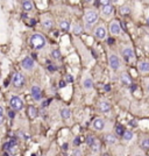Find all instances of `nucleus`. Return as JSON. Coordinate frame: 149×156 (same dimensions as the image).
Masks as SVG:
<instances>
[{
    "label": "nucleus",
    "instance_id": "obj_1",
    "mask_svg": "<svg viewBox=\"0 0 149 156\" xmlns=\"http://www.w3.org/2000/svg\"><path fill=\"white\" fill-rule=\"evenodd\" d=\"M30 44H32V47L34 49L40 50V49H42L46 46V38L42 34H40V33L33 34L32 38H30Z\"/></svg>",
    "mask_w": 149,
    "mask_h": 156
},
{
    "label": "nucleus",
    "instance_id": "obj_2",
    "mask_svg": "<svg viewBox=\"0 0 149 156\" xmlns=\"http://www.w3.org/2000/svg\"><path fill=\"white\" fill-rule=\"evenodd\" d=\"M84 21L86 22V25L89 26H93L97 21H98V13L93 9H89L86 11L85 15H84Z\"/></svg>",
    "mask_w": 149,
    "mask_h": 156
},
{
    "label": "nucleus",
    "instance_id": "obj_3",
    "mask_svg": "<svg viewBox=\"0 0 149 156\" xmlns=\"http://www.w3.org/2000/svg\"><path fill=\"white\" fill-rule=\"evenodd\" d=\"M9 104H11V107L14 111H20L23 107V100L20 97H18V96H13V97L11 98Z\"/></svg>",
    "mask_w": 149,
    "mask_h": 156
},
{
    "label": "nucleus",
    "instance_id": "obj_4",
    "mask_svg": "<svg viewBox=\"0 0 149 156\" xmlns=\"http://www.w3.org/2000/svg\"><path fill=\"white\" fill-rule=\"evenodd\" d=\"M21 65L26 71H32L35 66V62L32 57H25L21 62Z\"/></svg>",
    "mask_w": 149,
    "mask_h": 156
},
{
    "label": "nucleus",
    "instance_id": "obj_5",
    "mask_svg": "<svg viewBox=\"0 0 149 156\" xmlns=\"http://www.w3.org/2000/svg\"><path fill=\"white\" fill-rule=\"evenodd\" d=\"M108 63H110V66H111L112 70H119L120 68V59L116 55L112 54L108 57Z\"/></svg>",
    "mask_w": 149,
    "mask_h": 156
},
{
    "label": "nucleus",
    "instance_id": "obj_6",
    "mask_svg": "<svg viewBox=\"0 0 149 156\" xmlns=\"http://www.w3.org/2000/svg\"><path fill=\"white\" fill-rule=\"evenodd\" d=\"M106 28L104 26H98L95 29H94V35L95 38L99 40H104L106 39Z\"/></svg>",
    "mask_w": 149,
    "mask_h": 156
},
{
    "label": "nucleus",
    "instance_id": "obj_7",
    "mask_svg": "<svg viewBox=\"0 0 149 156\" xmlns=\"http://www.w3.org/2000/svg\"><path fill=\"white\" fill-rule=\"evenodd\" d=\"M110 32L112 35H119L121 33V27L118 21H112L110 23Z\"/></svg>",
    "mask_w": 149,
    "mask_h": 156
},
{
    "label": "nucleus",
    "instance_id": "obj_8",
    "mask_svg": "<svg viewBox=\"0 0 149 156\" xmlns=\"http://www.w3.org/2000/svg\"><path fill=\"white\" fill-rule=\"evenodd\" d=\"M23 84H25V77H23V75L20 74V72L15 74L14 77H13V85L15 87H21Z\"/></svg>",
    "mask_w": 149,
    "mask_h": 156
},
{
    "label": "nucleus",
    "instance_id": "obj_9",
    "mask_svg": "<svg viewBox=\"0 0 149 156\" xmlns=\"http://www.w3.org/2000/svg\"><path fill=\"white\" fill-rule=\"evenodd\" d=\"M92 126L95 131H103V129L105 128V121H104V119H101V118H95V119L93 120Z\"/></svg>",
    "mask_w": 149,
    "mask_h": 156
},
{
    "label": "nucleus",
    "instance_id": "obj_10",
    "mask_svg": "<svg viewBox=\"0 0 149 156\" xmlns=\"http://www.w3.org/2000/svg\"><path fill=\"white\" fill-rule=\"evenodd\" d=\"M41 96H42V91H41V87L38 85H34L32 87V97L34 100H41Z\"/></svg>",
    "mask_w": 149,
    "mask_h": 156
},
{
    "label": "nucleus",
    "instance_id": "obj_11",
    "mask_svg": "<svg viewBox=\"0 0 149 156\" xmlns=\"http://www.w3.org/2000/svg\"><path fill=\"white\" fill-rule=\"evenodd\" d=\"M122 56H124L125 61H127V62L132 61V59L134 58V51H133V49L129 48V47L125 48V49L122 50Z\"/></svg>",
    "mask_w": 149,
    "mask_h": 156
},
{
    "label": "nucleus",
    "instance_id": "obj_12",
    "mask_svg": "<svg viewBox=\"0 0 149 156\" xmlns=\"http://www.w3.org/2000/svg\"><path fill=\"white\" fill-rule=\"evenodd\" d=\"M99 108H100L101 112L107 113V112L111 111V104H110L108 101H106V100H103V101H100V104H99Z\"/></svg>",
    "mask_w": 149,
    "mask_h": 156
},
{
    "label": "nucleus",
    "instance_id": "obj_13",
    "mask_svg": "<svg viewBox=\"0 0 149 156\" xmlns=\"http://www.w3.org/2000/svg\"><path fill=\"white\" fill-rule=\"evenodd\" d=\"M139 70L142 74H148L149 72V62L148 61H142L139 63Z\"/></svg>",
    "mask_w": 149,
    "mask_h": 156
},
{
    "label": "nucleus",
    "instance_id": "obj_14",
    "mask_svg": "<svg viewBox=\"0 0 149 156\" xmlns=\"http://www.w3.org/2000/svg\"><path fill=\"white\" fill-rule=\"evenodd\" d=\"M101 14H103L104 17H110V15L113 14V7L111 6V4H110V5H106V6H103Z\"/></svg>",
    "mask_w": 149,
    "mask_h": 156
},
{
    "label": "nucleus",
    "instance_id": "obj_15",
    "mask_svg": "<svg viewBox=\"0 0 149 156\" xmlns=\"http://www.w3.org/2000/svg\"><path fill=\"white\" fill-rule=\"evenodd\" d=\"M83 87L85 90H91L93 87V82L90 77H86L84 80H83Z\"/></svg>",
    "mask_w": 149,
    "mask_h": 156
},
{
    "label": "nucleus",
    "instance_id": "obj_16",
    "mask_svg": "<svg viewBox=\"0 0 149 156\" xmlns=\"http://www.w3.org/2000/svg\"><path fill=\"white\" fill-rule=\"evenodd\" d=\"M120 80H121V83H122L124 85H126V86H130V85H132V79H130V77L127 74H122L121 77H120Z\"/></svg>",
    "mask_w": 149,
    "mask_h": 156
},
{
    "label": "nucleus",
    "instance_id": "obj_17",
    "mask_svg": "<svg viewBox=\"0 0 149 156\" xmlns=\"http://www.w3.org/2000/svg\"><path fill=\"white\" fill-rule=\"evenodd\" d=\"M22 7L26 12H30L33 9V2L32 0H23L22 1Z\"/></svg>",
    "mask_w": 149,
    "mask_h": 156
},
{
    "label": "nucleus",
    "instance_id": "obj_18",
    "mask_svg": "<svg viewBox=\"0 0 149 156\" xmlns=\"http://www.w3.org/2000/svg\"><path fill=\"white\" fill-rule=\"evenodd\" d=\"M71 32H72V34H74V35H78V34H80L82 33V26L80 25H78V23H74L72 26H71Z\"/></svg>",
    "mask_w": 149,
    "mask_h": 156
},
{
    "label": "nucleus",
    "instance_id": "obj_19",
    "mask_svg": "<svg viewBox=\"0 0 149 156\" xmlns=\"http://www.w3.org/2000/svg\"><path fill=\"white\" fill-rule=\"evenodd\" d=\"M42 26L44 29H51L53 28V21L49 18H46V19L42 20Z\"/></svg>",
    "mask_w": 149,
    "mask_h": 156
},
{
    "label": "nucleus",
    "instance_id": "obj_20",
    "mask_svg": "<svg viewBox=\"0 0 149 156\" xmlns=\"http://www.w3.org/2000/svg\"><path fill=\"white\" fill-rule=\"evenodd\" d=\"M61 117L62 119H69V118L71 117V112H70V110L68 108V107H64V108H62L61 110Z\"/></svg>",
    "mask_w": 149,
    "mask_h": 156
},
{
    "label": "nucleus",
    "instance_id": "obj_21",
    "mask_svg": "<svg viewBox=\"0 0 149 156\" xmlns=\"http://www.w3.org/2000/svg\"><path fill=\"white\" fill-rule=\"evenodd\" d=\"M105 141L110 144H114V143H116V136L114 134H106L105 135Z\"/></svg>",
    "mask_w": 149,
    "mask_h": 156
},
{
    "label": "nucleus",
    "instance_id": "obj_22",
    "mask_svg": "<svg viewBox=\"0 0 149 156\" xmlns=\"http://www.w3.org/2000/svg\"><path fill=\"white\" fill-rule=\"evenodd\" d=\"M59 27H61L62 30H69L70 29V23H69L68 20H62L59 22Z\"/></svg>",
    "mask_w": 149,
    "mask_h": 156
},
{
    "label": "nucleus",
    "instance_id": "obj_23",
    "mask_svg": "<svg viewBox=\"0 0 149 156\" xmlns=\"http://www.w3.org/2000/svg\"><path fill=\"white\" fill-rule=\"evenodd\" d=\"M28 114L32 119H35L37 117V110L34 106H29L28 107Z\"/></svg>",
    "mask_w": 149,
    "mask_h": 156
},
{
    "label": "nucleus",
    "instance_id": "obj_24",
    "mask_svg": "<svg viewBox=\"0 0 149 156\" xmlns=\"http://www.w3.org/2000/svg\"><path fill=\"white\" fill-rule=\"evenodd\" d=\"M133 136H134V134H133V132H130V131H125L124 134H122V137H124L125 141H130V140L133 139Z\"/></svg>",
    "mask_w": 149,
    "mask_h": 156
},
{
    "label": "nucleus",
    "instance_id": "obj_25",
    "mask_svg": "<svg viewBox=\"0 0 149 156\" xmlns=\"http://www.w3.org/2000/svg\"><path fill=\"white\" fill-rule=\"evenodd\" d=\"M91 149H92L93 153H99V150H100V142L98 140H95L93 142V144L91 146Z\"/></svg>",
    "mask_w": 149,
    "mask_h": 156
},
{
    "label": "nucleus",
    "instance_id": "obj_26",
    "mask_svg": "<svg viewBox=\"0 0 149 156\" xmlns=\"http://www.w3.org/2000/svg\"><path fill=\"white\" fill-rule=\"evenodd\" d=\"M51 56H53V58L59 59L61 58V51H59L58 49H54V50L51 51Z\"/></svg>",
    "mask_w": 149,
    "mask_h": 156
},
{
    "label": "nucleus",
    "instance_id": "obj_27",
    "mask_svg": "<svg viewBox=\"0 0 149 156\" xmlns=\"http://www.w3.org/2000/svg\"><path fill=\"white\" fill-rule=\"evenodd\" d=\"M129 11H130V8L128 7V6H122V7L120 8V13L124 14V15H125V14H128Z\"/></svg>",
    "mask_w": 149,
    "mask_h": 156
},
{
    "label": "nucleus",
    "instance_id": "obj_28",
    "mask_svg": "<svg viewBox=\"0 0 149 156\" xmlns=\"http://www.w3.org/2000/svg\"><path fill=\"white\" fill-rule=\"evenodd\" d=\"M141 147H142L143 149H149V140H147V139L142 140V141H141Z\"/></svg>",
    "mask_w": 149,
    "mask_h": 156
},
{
    "label": "nucleus",
    "instance_id": "obj_29",
    "mask_svg": "<svg viewBox=\"0 0 149 156\" xmlns=\"http://www.w3.org/2000/svg\"><path fill=\"white\" fill-rule=\"evenodd\" d=\"M95 140H97L95 137H93L92 135H89V136H88V139H86V143H88V144L91 147V146L93 144V142H94Z\"/></svg>",
    "mask_w": 149,
    "mask_h": 156
},
{
    "label": "nucleus",
    "instance_id": "obj_30",
    "mask_svg": "<svg viewBox=\"0 0 149 156\" xmlns=\"http://www.w3.org/2000/svg\"><path fill=\"white\" fill-rule=\"evenodd\" d=\"M115 132H116V134L118 135H122L124 134V128H122V126H120V125H118L116 127H115Z\"/></svg>",
    "mask_w": 149,
    "mask_h": 156
},
{
    "label": "nucleus",
    "instance_id": "obj_31",
    "mask_svg": "<svg viewBox=\"0 0 149 156\" xmlns=\"http://www.w3.org/2000/svg\"><path fill=\"white\" fill-rule=\"evenodd\" d=\"M99 4L101 6H106V5H110L111 4V0H99Z\"/></svg>",
    "mask_w": 149,
    "mask_h": 156
},
{
    "label": "nucleus",
    "instance_id": "obj_32",
    "mask_svg": "<svg viewBox=\"0 0 149 156\" xmlns=\"http://www.w3.org/2000/svg\"><path fill=\"white\" fill-rule=\"evenodd\" d=\"M74 144H76V146H79L80 144V139L77 136V137H74Z\"/></svg>",
    "mask_w": 149,
    "mask_h": 156
},
{
    "label": "nucleus",
    "instance_id": "obj_33",
    "mask_svg": "<svg viewBox=\"0 0 149 156\" xmlns=\"http://www.w3.org/2000/svg\"><path fill=\"white\" fill-rule=\"evenodd\" d=\"M67 85V82H64V80H62V82H59V87H64Z\"/></svg>",
    "mask_w": 149,
    "mask_h": 156
},
{
    "label": "nucleus",
    "instance_id": "obj_34",
    "mask_svg": "<svg viewBox=\"0 0 149 156\" xmlns=\"http://www.w3.org/2000/svg\"><path fill=\"white\" fill-rule=\"evenodd\" d=\"M14 116H15L14 111H9V112H8V117L9 118H14Z\"/></svg>",
    "mask_w": 149,
    "mask_h": 156
},
{
    "label": "nucleus",
    "instance_id": "obj_35",
    "mask_svg": "<svg viewBox=\"0 0 149 156\" xmlns=\"http://www.w3.org/2000/svg\"><path fill=\"white\" fill-rule=\"evenodd\" d=\"M72 80H74V78H72L71 75H68L67 76V82H72Z\"/></svg>",
    "mask_w": 149,
    "mask_h": 156
},
{
    "label": "nucleus",
    "instance_id": "obj_36",
    "mask_svg": "<svg viewBox=\"0 0 149 156\" xmlns=\"http://www.w3.org/2000/svg\"><path fill=\"white\" fill-rule=\"evenodd\" d=\"M129 125H132V126H137V121H135V120H133V121H130Z\"/></svg>",
    "mask_w": 149,
    "mask_h": 156
},
{
    "label": "nucleus",
    "instance_id": "obj_37",
    "mask_svg": "<svg viewBox=\"0 0 149 156\" xmlns=\"http://www.w3.org/2000/svg\"><path fill=\"white\" fill-rule=\"evenodd\" d=\"M4 124V114H0V125Z\"/></svg>",
    "mask_w": 149,
    "mask_h": 156
},
{
    "label": "nucleus",
    "instance_id": "obj_38",
    "mask_svg": "<svg viewBox=\"0 0 149 156\" xmlns=\"http://www.w3.org/2000/svg\"><path fill=\"white\" fill-rule=\"evenodd\" d=\"M42 106H43V107H46V106H48V101H43V104H42Z\"/></svg>",
    "mask_w": 149,
    "mask_h": 156
},
{
    "label": "nucleus",
    "instance_id": "obj_39",
    "mask_svg": "<svg viewBox=\"0 0 149 156\" xmlns=\"http://www.w3.org/2000/svg\"><path fill=\"white\" fill-rule=\"evenodd\" d=\"M0 114H4V107L0 106Z\"/></svg>",
    "mask_w": 149,
    "mask_h": 156
},
{
    "label": "nucleus",
    "instance_id": "obj_40",
    "mask_svg": "<svg viewBox=\"0 0 149 156\" xmlns=\"http://www.w3.org/2000/svg\"><path fill=\"white\" fill-rule=\"evenodd\" d=\"M72 154H74V155H80V153H79V152H74Z\"/></svg>",
    "mask_w": 149,
    "mask_h": 156
},
{
    "label": "nucleus",
    "instance_id": "obj_41",
    "mask_svg": "<svg viewBox=\"0 0 149 156\" xmlns=\"http://www.w3.org/2000/svg\"><path fill=\"white\" fill-rule=\"evenodd\" d=\"M67 148H68V144H67V143H64V144H63V149H67Z\"/></svg>",
    "mask_w": 149,
    "mask_h": 156
},
{
    "label": "nucleus",
    "instance_id": "obj_42",
    "mask_svg": "<svg viewBox=\"0 0 149 156\" xmlns=\"http://www.w3.org/2000/svg\"><path fill=\"white\" fill-rule=\"evenodd\" d=\"M84 1H85V2H91L92 0H84Z\"/></svg>",
    "mask_w": 149,
    "mask_h": 156
},
{
    "label": "nucleus",
    "instance_id": "obj_43",
    "mask_svg": "<svg viewBox=\"0 0 149 156\" xmlns=\"http://www.w3.org/2000/svg\"><path fill=\"white\" fill-rule=\"evenodd\" d=\"M111 1H113V2H118L119 0H111Z\"/></svg>",
    "mask_w": 149,
    "mask_h": 156
},
{
    "label": "nucleus",
    "instance_id": "obj_44",
    "mask_svg": "<svg viewBox=\"0 0 149 156\" xmlns=\"http://www.w3.org/2000/svg\"><path fill=\"white\" fill-rule=\"evenodd\" d=\"M147 23H148V25H149V18H148V19H147Z\"/></svg>",
    "mask_w": 149,
    "mask_h": 156
},
{
    "label": "nucleus",
    "instance_id": "obj_45",
    "mask_svg": "<svg viewBox=\"0 0 149 156\" xmlns=\"http://www.w3.org/2000/svg\"><path fill=\"white\" fill-rule=\"evenodd\" d=\"M147 89H148V91H149V84L147 85Z\"/></svg>",
    "mask_w": 149,
    "mask_h": 156
}]
</instances>
